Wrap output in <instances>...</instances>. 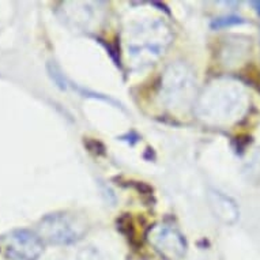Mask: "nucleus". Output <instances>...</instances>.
I'll list each match as a JSON object with an SVG mask.
<instances>
[{
  "instance_id": "f257e3e1",
  "label": "nucleus",
  "mask_w": 260,
  "mask_h": 260,
  "mask_svg": "<svg viewBox=\"0 0 260 260\" xmlns=\"http://www.w3.org/2000/svg\"><path fill=\"white\" fill-rule=\"evenodd\" d=\"M40 236L26 229L11 231L0 236V253L10 260H36L43 253Z\"/></svg>"
},
{
  "instance_id": "f03ea898",
  "label": "nucleus",
  "mask_w": 260,
  "mask_h": 260,
  "mask_svg": "<svg viewBox=\"0 0 260 260\" xmlns=\"http://www.w3.org/2000/svg\"><path fill=\"white\" fill-rule=\"evenodd\" d=\"M41 240L53 244H71L81 239V228L67 215H49L40 225Z\"/></svg>"
},
{
  "instance_id": "7ed1b4c3",
  "label": "nucleus",
  "mask_w": 260,
  "mask_h": 260,
  "mask_svg": "<svg viewBox=\"0 0 260 260\" xmlns=\"http://www.w3.org/2000/svg\"><path fill=\"white\" fill-rule=\"evenodd\" d=\"M149 240L168 260H180L185 253V241L183 236L167 225H159L150 231Z\"/></svg>"
},
{
  "instance_id": "20e7f679",
  "label": "nucleus",
  "mask_w": 260,
  "mask_h": 260,
  "mask_svg": "<svg viewBox=\"0 0 260 260\" xmlns=\"http://www.w3.org/2000/svg\"><path fill=\"white\" fill-rule=\"evenodd\" d=\"M243 19L239 17H225V18H218L213 22V27H217V29H221V27H226V26L237 25V23H241Z\"/></svg>"
},
{
  "instance_id": "39448f33",
  "label": "nucleus",
  "mask_w": 260,
  "mask_h": 260,
  "mask_svg": "<svg viewBox=\"0 0 260 260\" xmlns=\"http://www.w3.org/2000/svg\"><path fill=\"white\" fill-rule=\"evenodd\" d=\"M252 6H253L256 11L260 14V2H253V3H252Z\"/></svg>"
}]
</instances>
